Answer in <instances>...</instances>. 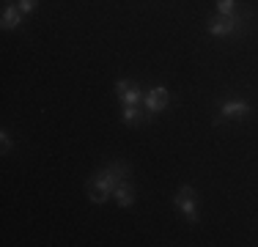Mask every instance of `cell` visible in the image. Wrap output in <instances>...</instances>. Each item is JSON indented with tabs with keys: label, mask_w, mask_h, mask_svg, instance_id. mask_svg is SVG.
Here are the masks:
<instances>
[{
	"label": "cell",
	"mask_w": 258,
	"mask_h": 247,
	"mask_svg": "<svg viewBox=\"0 0 258 247\" xmlns=\"http://www.w3.org/2000/svg\"><path fill=\"white\" fill-rule=\"evenodd\" d=\"M113 195H115V201H118V206H121V209H129V206L135 203V187L126 181V178L118 184V187H115V193H113Z\"/></svg>",
	"instance_id": "ba28073f"
},
{
	"label": "cell",
	"mask_w": 258,
	"mask_h": 247,
	"mask_svg": "<svg viewBox=\"0 0 258 247\" xmlns=\"http://www.w3.org/2000/svg\"><path fill=\"white\" fill-rule=\"evenodd\" d=\"M20 22H22V11H20V6H17V3H6V9H3V30H14V28H20Z\"/></svg>",
	"instance_id": "52a82bcc"
},
{
	"label": "cell",
	"mask_w": 258,
	"mask_h": 247,
	"mask_svg": "<svg viewBox=\"0 0 258 247\" xmlns=\"http://www.w3.org/2000/svg\"><path fill=\"white\" fill-rule=\"evenodd\" d=\"M250 115V104L242 102V99H228V102H223V107H220V115L214 118V124H223L228 118H247Z\"/></svg>",
	"instance_id": "5b68a950"
},
{
	"label": "cell",
	"mask_w": 258,
	"mask_h": 247,
	"mask_svg": "<svg viewBox=\"0 0 258 247\" xmlns=\"http://www.w3.org/2000/svg\"><path fill=\"white\" fill-rule=\"evenodd\" d=\"M0 143H3V154H9L11 148H14V143H11V138H9V132H6V129L0 132Z\"/></svg>",
	"instance_id": "7c38bea8"
},
{
	"label": "cell",
	"mask_w": 258,
	"mask_h": 247,
	"mask_svg": "<svg viewBox=\"0 0 258 247\" xmlns=\"http://www.w3.org/2000/svg\"><path fill=\"white\" fill-rule=\"evenodd\" d=\"M115 94H118L124 107L140 104V99H143V91H140V85L135 83V80H118V83H115Z\"/></svg>",
	"instance_id": "277c9868"
},
{
	"label": "cell",
	"mask_w": 258,
	"mask_h": 247,
	"mask_svg": "<svg viewBox=\"0 0 258 247\" xmlns=\"http://www.w3.org/2000/svg\"><path fill=\"white\" fill-rule=\"evenodd\" d=\"M239 28V20L236 17H212V20H209V25H206V30L212 36H231L233 30Z\"/></svg>",
	"instance_id": "8992f818"
},
{
	"label": "cell",
	"mask_w": 258,
	"mask_h": 247,
	"mask_svg": "<svg viewBox=\"0 0 258 247\" xmlns=\"http://www.w3.org/2000/svg\"><path fill=\"white\" fill-rule=\"evenodd\" d=\"M220 17H236V0H217Z\"/></svg>",
	"instance_id": "30bf717a"
},
{
	"label": "cell",
	"mask_w": 258,
	"mask_h": 247,
	"mask_svg": "<svg viewBox=\"0 0 258 247\" xmlns=\"http://www.w3.org/2000/svg\"><path fill=\"white\" fill-rule=\"evenodd\" d=\"M168 104H170V91L165 88V85H154V88H149V94L143 96V107L149 110L151 115L162 113Z\"/></svg>",
	"instance_id": "3957f363"
},
{
	"label": "cell",
	"mask_w": 258,
	"mask_h": 247,
	"mask_svg": "<svg viewBox=\"0 0 258 247\" xmlns=\"http://www.w3.org/2000/svg\"><path fill=\"white\" fill-rule=\"evenodd\" d=\"M129 170H132V168H129L126 162H110L107 168L96 170L94 176L88 178V198H91V203L102 206V203L115 193V187H118V184L129 176Z\"/></svg>",
	"instance_id": "6da1fadb"
},
{
	"label": "cell",
	"mask_w": 258,
	"mask_h": 247,
	"mask_svg": "<svg viewBox=\"0 0 258 247\" xmlns=\"http://www.w3.org/2000/svg\"><path fill=\"white\" fill-rule=\"evenodd\" d=\"M173 203L184 212V217H187V222H198V209H195V190H192V184H184V187L176 193L173 198Z\"/></svg>",
	"instance_id": "7a4b0ae2"
},
{
	"label": "cell",
	"mask_w": 258,
	"mask_h": 247,
	"mask_svg": "<svg viewBox=\"0 0 258 247\" xmlns=\"http://www.w3.org/2000/svg\"><path fill=\"white\" fill-rule=\"evenodd\" d=\"M146 118H151L149 110H140L138 104H132V107H124L121 110V121L129 124V127H135V124H143Z\"/></svg>",
	"instance_id": "9c48e42d"
},
{
	"label": "cell",
	"mask_w": 258,
	"mask_h": 247,
	"mask_svg": "<svg viewBox=\"0 0 258 247\" xmlns=\"http://www.w3.org/2000/svg\"><path fill=\"white\" fill-rule=\"evenodd\" d=\"M36 3H39V0H17V6H20L22 14H30V11L36 9Z\"/></svg>",
	"instance_id": "8fae6325"
}]
</instances>
